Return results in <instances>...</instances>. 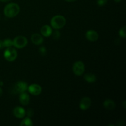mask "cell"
<instances>
[{
  "instance_id": "obj_5",
  "label": "cell",
  "mask_w": 126,
  "mask_h": 126,
  "mask_svg": "<svg viewBox=\"0 0 126 126\" xmlns=\"http://www.w3.org/2000/svg\"><path fill=\"white\" fill-rule=\"evenodd\" d=\"M85 71V65L82 61H76L73 66V71L77 76H81Z\"/></svg>"
},
{
  "instance_id": "obj_25",
  "label": "cell",
  "mask_w": 126,
  "mask_h": 126,
  "mask_svg": "<svg viewBox=\"0 0 126 126\" xmlns=\"http://www.w3.org/2000/svg\"><path fill=\"white\" fill-rule=\"evenodd\" d=\"M126 101H124V102H123V107H124V108H126Z\"/></svg>"
},
{
  "instance_id": "obj_26",
  "label": "cell",
  "mask_w": 126,
  "mask_h": 126,
  "mask_svg": "<svg viewBox=\"0 0 126 126\" xmlns=\"http://www.w3.org/2000/svg\"><path fill=\"white\" fill-rule=\"evenodd\" d=\"M65 1H67V2H74V1H76V0H65Z\"/></svg>"
},
{
  "instance_id": "obj_29",
  "label": "cell",
  "mask_w": 126,
  "mask_h": 126,
  "mask_svg": "<svg viewBox=\"0 0 126 126\" xmlns=\"http://www.w3.org/2000/svg\"><path fill=\"white\" fill-rule=\"evenodd\" d=\"M0 19H1V15H0Z\"/></svg>"
},
{
  "instance_id": "obj_24",
  "label": "cell",
  "mask_w": 126,
  "mask_h": 126,
  "mask_svg": "<svg viewBox=\"0 0 126 126\" xmlns=\"http://www.w3.org/2000/svg\"><path fill=\"white\" fill-rule=\"evenodd\" d=\"M2 94H3V92H2V89L1 87H0V97L2 96Z\"/></svg>"
},
{
  "instance_id": "obj_12",
  "label": "cell",
  "mask_w": 126,
  "mask_h": 126,
  "mask_svg": "<svg viewBox=\"0 0 126 126\" xmlns=\"http://www.w3.org/2000/svg\"><path fill=\"white\" fill-rule=\"evenodd\" d=\"M31 40L33 44H36V45H40L43 43L44 39L41 35L38 34V33H34L31 37Z\"/></svg>"
},
{
  "instance_id": "obj_27",
  "label": "cell",
  "mask_w": 126,
  "mask_h": 126,
  "mask_svg": "<svg viewBox=\"0 0 126 126\" xmlns=\"http://www.w3.org/2000/svg\"><path fill=\"white\" fill-rule=\"evenodd\" d=\"M0 1H2V2H8V1H11V0H0Z\"/></svg>"
},
{
  "instance_id": "obj_14",
  "label": "cell",
  "mask_w": 126,
  "mask_h": 126,
  "mask_svg": "<svg viewBox=\"0 0 126 126\" xmlns=\"http://www.w3.org/2000/svg\"><path fill=\"white\" fill-rule=\"evenodd\" d=\"M103 107L107 110H113L116 108V103L113 100L107 99L103 102Z\"/></svg>"
},
{
  "instance_id": "obj_18",
  "label": "cell",
  "mask_w": 126,
  "mask_h": 126,
  "mask_svg": "<svg viewBox=\"0 0 126 126\" xmlns=\"http://www.w3.org/2000/svg\"><path fill=\"white\" fill-rule=\"evenodd\" d=\"M119 36L123 38H126V27L124 26V27H122L120 30H119Z\"/></svg>"
},
{
  "instance_id": "obj_20",
  "label": "cell",
  "mask_w": 126,
  "mask_h": 126,
  "mask_svg": "<svg viewBox=\"0 0 126 126\" xmlns=\"http://www.w3.org/2000/svg\"><path fill=\"white\" fill-rule=\"evenodd\" d=\"M52 34H53V37H54V39H59L60 36V33L58 30H55V32L53 33H52Z\"/></svg>"
},
{
  "instance_id": "obj_22",
  "label": "cell",
  "mask_w": 126,
  "mask_h": 126,
  "mask_svg": "<svg viewBox=\"0 0 126 126\" xmlns=\"http://www.w3.org/2000/svg\"><path fill=\"white\" fill-rule=\"evenodd\" d=\"M39 52H40L41 54V55H44L46 54V49L45 47L44 46L41 47L39 48Z\"/></svg>"
},
{
  "instance_id": "obj_6",
  "label": "cell",
  "mask_w": 126,
  "mask_h": 126,
  "mask_svg": "<svg viewBox=\"0 0 126 126\" xmlns=\"http://www.w3.org/2000/svg\"><path fill=\"white\" fill-rule=\"evenodd\" d=\"M28 89V85L26 82L19 81L17 82L14 86L13 91L15 94H21L25 92Z\"/></svg>"
},
{
  "instance_id": "obj_19",
  "label": "cell",
  "mask_w": 126,
  "mask_h": 126,
  "mask_svg": "<svg viewBox=\"0 0 126 126\" xmlns=\"http://www.w3.org/2000/svg\"><path fill=\"white\" fill-rule=\"evenodd\" d=\"M108 2V0H97V4L99 6H103Z\"/></svg>"
},
{
  "instance_id": "obj_2",
  "label": "cell",
  "mask_w": 126,
  "mask_h": 126,
  "mask_svg": "<svg viewBox=\"0 0 126 126\" xmlns=\"http://www.w3.org/2000/svg\"><path fill=\"white\" fill-rule=\"evenodd\" d=\"M66 18L64 16L57 15L52 18L50 25L52 28L55 30H59L63 28L66 24Z\"/></svg>"
},
{
  "instance_id": "obj_3",
  "label": "cell",
  "mask_w": 126,
  "mask_h": 126,
  "mask_svg": "<svg viewBox=\"0 0 126 126\" xmlns=\"http://www.w3.org/2000/svg\"><path fill=\"white\" fill-rule=\"evenodd\" d=\"M4 57L6 60L9 62H12L17 57V52L14 48L9 47L5 50L4 53Z\"/></svg>"
},
{
  "instance_id": "obj_7",
  "label": "cell",
  "mask_w": 126,
  "mask_h": 126,
  "mask_svg": "<svg viewBox=\"0 0 126 126\" xmlns=\"http://www.w3.org/2000/svg\"><path fill=\"white\" fill-rule=\"evenodd\" d=\"M28 91L31 94L33 95H38L40 94L42 92V88L39 84H31L28 87Z\"/></svg>"
},
{
  "instance_id": "obj_10",
  "label": "cell",
  "mask_w": 126,
  "mask_h": 126,
  "mask_svg": "<svg viewBox=\"0 0 126 126\" xmlns=\"http://www.w3.org/2000/svg\"><path fill=\"white\" fill-rule=\"evenodd\" d=\"M91 105V100L89 97H84L81 100L79 107L82 110H86L89 109Z\"/></svg>"
},
{
  "instance_id": "obj_28",
  "label": "cell",
  "mask_w": 126,
  "mask_h": 126,
  "mask_svg": "<svg viewBox=\"0 0 126 126\" xmlns=\"http://www.w3.org/2000/svg\"><path fill=\"white\" fill-rule=\"evenodd\" d=\"M114 1L116 2H119L121 1V0H114Z\"/></svg>"
},
{
  "instance_id": "obj_23",
  "label": "cell",
  "mask_w": 126,
  "mask_h": 126,
  "mask_svg": "<svg viewBox=\"0 0 126 126\" xmlns=\"http://www.w3.org/2000/svg\"><path fill=\"white\" fill-rule=\"evenodd\" d=\"M4 47V44H3V41L0 40V49H2Z\"/></svg>"
},
{
  "instance_id": "obj_15",
  "label": "cell",
  "mask_w": 126,
  "mask_h": 126,
  "mask_svg": "<svg viewBox=\"0 0 126 126\" xmlns=\"http://www.w3.org/2000/svg\"><path fill=\"white\" fill-rule=\"evenodd\" d=\"M84 79L86 81H87L89 83H94L97 80V78L95 75L92 73H86V75L84 76Z\"/></svg>"
},
{
  "instance_id": "obj_11",
  "label": "cell",
  "mask_w": 126,
  "mask_h": 126,
  "mask_svg": "<svg viewBox=\"0 0 126 126\" xmlns=\"http://www.w3.org/2000/svg\"><path fill=\"white\" fill-rule=\"evenodd\" d=\"M41 33L43 36L49 37L50 36H51L52 33V29L51 27L47 25H46L41 28Z\"/></svg>"
},
{
  "instance_id": "obj_8",
  "label": "cell",
  "mask_w": 126,
  "mask_h": 126,
  "mask_svg": "<svg viewBox=\"0 0 126 126\" xmlns=\"http://www.w3.org/2000/svg\"><path fill=\"white\" fill-rule=\"evenodd\" d=\"M98 37L99 36H98V33L93 30H88L86 33V38L90 41H96L98 39Z\"/></svg>"
},
{
  "instance_id": "obj_17",
  "label": "cell",
  "mask_w": 126,
  "mask_h": 126,
  "mask_svg": "<svg viewBox=\"0 0 126 126\" xmlns=\"http://www.w3.org/2000/svg\"><path fill=\"white\" fill-rule=\"evenodd\" d=\"M3 44L4 47H9L13 46V41L11 39H6L3 41Z\"/></svg>"
},
{
  "instance_id": "obj_13",
  "label": "cell",
  "mask_w": 126,
  "mask_h": 126,
  "mask_svg": "<svg viewBox=\"0 0 126 126\" xmlns=\"http://www.w3.org/2000/svg\"><path fill=\"white\" fill-rule=\"evenodd\" d=\"M20 103L23 105H27L30 102V96L25 92L21 93L19 97Z\"/></svg>"
},
{
  "instance_id": "obj_9",
  "label": "cell",
  "mask_w": 126,
  "mask_h": 126,
  "mask_svg": "<svg viewBox=\"0 0 126 126\" xmlns=\"http://www.w3.org/2000/svg\"><path fill=\"white\" fill-rule=\"evenodd\" d=\"M13 114L16 118L22 119V118H24L25 116L26 111L24 108L20 107H16L14 108Z\"/></svg>"
},
{
  "instance_id": "obj_1",
  "label": "cell",
  "mask_w": 126,
  "mask_h": 126,
  "mask_svg": "<svg viewBox=\"0 0 126 126\" xmlns=\"http://www.w3.org/2000/svg\"><path fill=\"white\" fill-rule=\"evenodd\" d=\"M20 12V6L17 4L9 3L6 5L4 9L5 16L8 18H12L18 14Z\"/></svg>"
},
{
  "instance_id": "obj_21",
  "label": "cell",
  "mask_w": 126,
  "mask_h": 126,
  "mask_svg": "<svg viewBox=\"0 0 126 126\" xmlns=\"http://www.w3.org/2000/svg\"><path fill=\"white\" fill-rule=\"evenodd\" d=\"M27 114L28 116V117L30 118V117H33V114H34V111H33V110H32V108H29L28 109L27 112Z\"/></svg>"
},
{
  "instance_id": "obj_4",
  "label": "cell",
  "mask_w": 126,
  "mask_h": 126,
  "mask_svg": "<svg viewBox=\"0 0 126 126\" xmlns=\"http://www.w3.org/2000/svg\"><path fill=\"white\" fill-rule=\"evenodd\" d=\"M28 40L23 36H18L13 40V46L17 49H22L27 45Z\"/></svg>"
},
{
  "instance_id": "obj_16",
  "label": "cell",
  "mask_w": 126,
  "mask_h": 126,
  "mask_svg": "<svg viewBox=\"0 0 126 126\" xmlns=\"http://www.w3.org/2000/svg\"><path fill=\"white\" fill-rule=\"evenodd\" d=\"M33 125V123L32 122V119L29 118V117H27V118H25L23 121H22L20 124V126H32Z\"/></svg>"
}]
</instances>
